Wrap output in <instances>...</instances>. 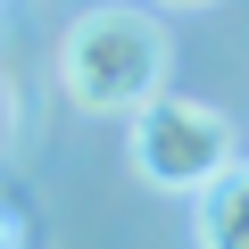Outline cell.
Wrapping results in <instances>:
<instances>
[{"instance_id":"6da1fadb","label":"cell","mask_w":249,"mask_h":249,"mask_svg":"<svg viewBox=\"0 0 249 249\" xmlns=\"http://www.w3.org/2000/svg\"><path fill=\"white\" fill-rule=\"evenodd\" d=\"M166 67H175V42L150 9H124V0H108V9H83L58 42V83L83 116H133L142 100L166 91Z\"/></svg>"},{"instance_id":"7a4b0ae2","label":"cell","mask_w":249,"mask_h":249,"mask_svg":"<svg viewBox=\"0 0 249 249\" xmlns=\"http://www.w3.org/2000/svg\"><path fill=\"white\" fill-rule=\"evenodd\" d=\"M232 166V116L183 91H158L133 108V175L158 191H208Z\"/></svg>"},{"instance_id":"3957f363","label":"cell","mask_w":249,"mask_h":249,"mask_svg":"<svg viewBox=\"0 0 249 249\" xmlns=\"http://www.w3.org/2000/svg\"><path fill=\"white\" fill-rule=\"evenodd\" d=\"M191 232L199 249H249V158H232L208 191H191Z\"/></svg>"},{"instance_id":"5b68a950","label":"cell","mask_w":249,"mask_h":249,"mask_svg":"<svg viewBox=\"0 0 249 249\" xmlns=\"http://www.w3.org/2000/svg\"><path fill=\"white\" fill-rule=\"evenodd\" d=\"M158 9H208V0H158Z\"/></svg>"},{"instance_id":"277c9868","label":"cell","mask_w":249,"mask_h":249,"mask_svg":"<svg viewBox=\"0 0 249 249\" xmlns=\"http://www.w3.org/2000/svg\"><path fill=\"white\" fill-rule=\"evenodd\" d=\"M0 249H34V224H25V208H9V199H0Z\"/></svg>"}]
</instances>
